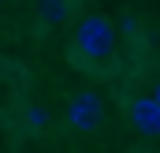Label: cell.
<instances>
[{
	"mask_svg": "<svg viewBox=\"0 0 160 153\" xmlns=\"http://www.w3.org/2000/svg\"><path fill=\"white\" fill-rule=\"evenodd\" d=\"M75 38H78V49L89 56V60H101V56L112 52L116 30H112L108 19H101V15H86V19L78 23V30H75Z\"/></svg>",
	"mask_w": 160,
	"mask_h": 153,
	"instance_id": "obj_1",
	"label": "cell"
},
{
	"mask_svg": "<svg viewBox=\"0 0 160 153\" xmlns=\"http://www.w3.org/2000/svg\"><path fill=\"white\" fill-rule=\"evenodd\" d=\"M67 119H71V127H78V131H97V127L104 123V101H101V93H93V90L75 93L71 105H67Z\"/></svg>",
	"mask_w": 160,
	"mask_h": 153,
	"instance_id": "obj_2",
	"label": "cell"
},
{
	"mask_svg": "<svg viewBox=\"0 0 160 153\" xmlns=\"http://www.w3.org/2000/svg\"><path fill=\"white\" fill-rule=\"evenodd\" d=\"M130 119L142 135H160V105L153 97H138L130 105Z\"/></svg>",
	"mask_w": 160,
	"mask_h": 153,
	"instance_id": "obj_3",
	"label": "cell"
},
{
	"mask_svg": "<svg viewBox=\"0 0 160 153\" xmlns=\"http://www.w3.org/2000/svg\"><path fill=\"white\" fill-rule=\"evenodd\" d=\"M67 15H71V4L67 0H41V19L45 23L60 26V23H67Z\"/></svg>",
	"mask_w": 160,
	"mask_h": 153,
	"instance_id": "obj_4",
	"label": "cell"
},
{
	"mask_svg": "<svg viewBox=\"0 0 160 153\" xmlns=\"http://www.w3.org/2000/svg\"><path fill=\"white\" fill-rule=\"evenodd\" d=\"M26 123L41 131V127H48V112H45L41 105H30V108H26Z\"/></svg>",
	"mask_w": 160,
	"mask_h": 153,
	"instance_id": "obj_5",
	"label": "cell"
},
{
	"mask_svg": "<svg viewBox=\"0 0 160 153\" xmlns=\"http://www.w3.org/2000/svg\"><path fill=\"white\" fill-rule=\"evenodd\" d=\"M123 30H127V34H134V30H138V23H134V15H123Z\"/></svg>",
	"mask_w": 160,
	"mask_h": 153,
	"instance_id": "obj_6",
	"label": "cell"
},
{
	"mask_svg": "<svg viewBox=\"0 0 160 153\" xmlns=\"http://www.w3.org/2000/svg\"><path fill=\"white\" fill-rule=\"evenodd\" d=\"M153 101H157V105H160V86H157V97H153Z\"/></svg>",
	"mask_w": 160,
	"mask_h": 153,
	"instance_id": "obj_7",
	"label": "cell"
}]
</instances>
